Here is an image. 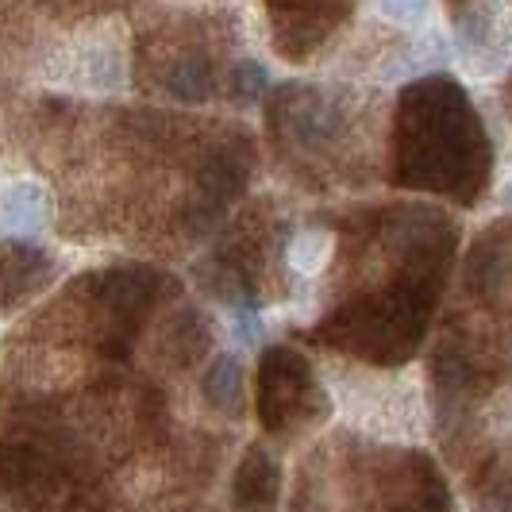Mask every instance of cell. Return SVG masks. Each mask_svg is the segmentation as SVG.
<instances>
[{"label": "cell", "instance_id": "1", "mask_svg": "<svg viewBox=\"0 0 512 512\" xmlns=\"http://www.w3.org/2000/svg\"><path fill=\"white\" fill-rule=\"evenodd\" d=\"M258 409H262V424L278 432L293 420H320V412H328V405L316 378L308 374V362L289 347H270L262 355Z\"/></svg>", "mask_w": 512, "mask_h": 512}, {"label": "cell", "instance_id": "2", "mask_svg": "<svg viewBox=\"0 0 512 512\" xmlns=\"http://www.w3.org/2000/svg\"><path fill=\"white\" fill-rule=\"evenodd\" d=\"M282 489V470L262 447H251L235 470V505L239 509H270Z\"/></svg>", "mask_w": 512, "mask_h": 512}, {"label": "cell", "instance_id": "3", "mask_svg": "<svg viewBox=\"0 0 512 512\" xmlns=\"http://www.w3.org/2000/svg\"><path fill=\"white\" fill-rule=\"evenodd\" d=\"M47 216H51V197L39 181H12L4 189V231H8V239L39 231L47 224Z\"/></svg>", "mask_w": 512, "mask_h": 512}, {"label": "cell", "instance_id": "4", "mask_svg": "<svg viewBox=\"0 0 512 512\" xmlns=\"http://www.w3.org/2000/svg\"><path fill=\"white\" fill-rule=\"evenodd\" d=\"M201 393L212 409L235 416L239 412V401H243V366L235 355H216L208 362L205 378H201Z\"/></svg>", "mask_w": 512, "mask_h": 512}, {"label": "cell", "instance_id": "5", "mask_svg": "<svg viewBox=\"0 0 512 512\" xmlns=\"http://www.w3.org/2000/svg\"><path fill=\"white\" fill-rule=\"evenodd\" d=\"M162 85H166V93L178 97V101H205L208 93H212V66H208V58L185 54V58H178V62L166 70Z\"/></svg>", "mask_w": 512, "mask_h": 512}, {"label": "cell", "instance_id": "6", "mask_svg": "<svg viewBox=\"0 0 512 512\" xmlns=\"http://www.w3.org/2000/svg\"><path fill=\"white\" fill-rule=\"evenodd\" d=\"M289 270L301 274V278H312L324 270V262L332 258V231L324 228H305L289 239Z\"/></svg>", "mask_w": 512, "mask_h": 512}, {"label": "cell", "instance_id": "7", "mask_svg": "<svg viewBox=\"0 0 512 512\" xmlns=\"http://www.w3.org/2000/svg\"><path fill=\"white\" fill-rule=\"evenodd\" d=\"M266 85H270V74L262 70V62H255V58L239 62V66L231 70V77H228L231 97H235L239 104H255L258 97L266 93Z\"/></svg>", "mask_w": 512, "mask_h": 512}, {"label": "cell", "instance_id": "8", "mask_svg": "<svg viewBox=\"0 0 512 512\" xmlns=\"http://www.w3.org/2000/svg\"><path fill=\"white\" fill-rule=\"evenodd\" d=\"M478 512H512V478H497L486 493H478Z\"/></svg>", "mask_w": 512, "mask_h": 512}, {"label": "cell", "instance_id": "9", "mask_svg": "<svg viewBox=\"0 0 512 512\" xmlns=\"http://www.w3.org/2000/svg\"><path fill=\"white\" fill-rule=\"evenodd\" d=\"M378 12H382V16H389V20H401V24H409V20H420L428 8H424V4H382Z\"/></svg>", "mask_w": 512, "mask_h": 512}]
</instances>
